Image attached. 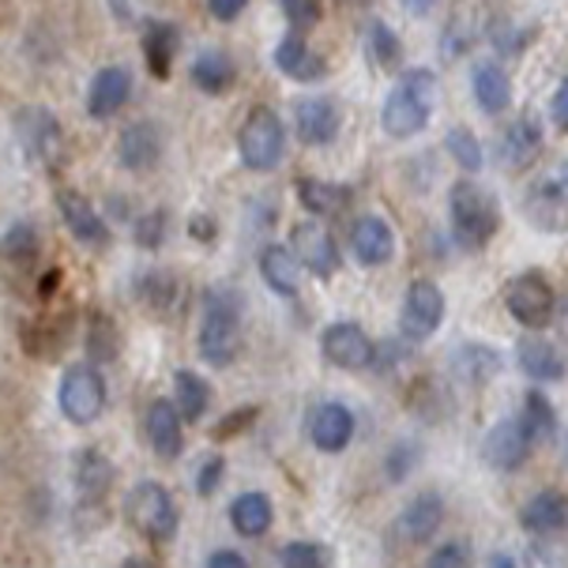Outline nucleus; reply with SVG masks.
Wrapping results in <instances>:
<instances>
[{
    "mask_svg": "<svg viewBox=\"0 0 568 568\" xmlns=\"http://www.w3.org/2000/svg\"><path fill=\"white\" fill-rule=\"evenodd\" d=\"M189 234L196 237L200 245H211V242H215V234H219V226H215V219H207V215H192L189 219Z\"/></svg>",
    "mask_w": 568,
    "mask_h": 568,
    "instance_id": "obj_52",
    "label": "nucleus"
},
{
    "mask_svg": "<svg viewBox=\"0 0 568 568\" xmlns=\"http://www.w3.org/2000/svg\"><path fill=\"white\" fill-rule=\"evenodd\" d=\"M550 118H554V124L561 132H568V75L561 80V87L554 91V102H550Z\"/></svg>",
    "mask_w": 568,
    "mask_h": 568,
    "instance_id": "obj_51",
    "label": "nucleus"
},
{
    "mask_svg": "<svg viewBox=\"0 0 568 568\" xmlns=\"http://www.w3.org/2000/svg\"><path fill=\"white\" fill-rule=\"evenodd\" d=\"M418 464V452H414V445H399V448H392V456H388V475L396 478H407V470Z\"/></svg>",
    "mask_w": 568,
    "mask_h": 568,
    "instance_id": "obj_48",
    "label": "nucleus"
},
{
    "mask_svg": "<svg viewBox=\"0 0 568 568\" xmlns=\"http://www.w3.org/2000/svg\"><path fill=\"white\" fill-rule=\"evenodd\" d=\"M248 8V0H207V12L219 19V23H234Z\"/></svg>",
    "mask_w": 568,
    "mask_h": 568,
    "instance_id": "obj_50",
    "label": "nucleus"
},
{
    "mask_svg": "<svg viewBox=\"0 0 568 568\" xmlns=\"http://www.w3.org/2000/svg\"><path fill=\"white\" fill-rule=\"evenodd\" d=\"M38 256H42V237L31 223H12L0 237V275H31L38 278Z\"/></svg>",
    "mask_w": 568,
    "mask_h": 568,
    "instance_id": "obj_19",
    "label": "nucleus"
},
{
    "mask_svg": "<svg viewBox=\"0 0 568 568\" xmlns=\"http://www.w3.org/2000/svg\"><path fill=\"white\" fill-rule=\"evenodd\" d=\"M196 346H200V358L215 365V369H226V365L237 362V354H242V302H237L234 291L207 294Z\"/></svg>",
    "mask_w": 568,
    "mask_h": 568,
    "instance_id": "obj_2",
    "label": "nucleus"
},
{
    "mask_svg": "<svg viewBox=\"0 0 568 568\" xmlns=\"http://www.w3.org/2000/svg\"><path fill=\"white\" fill-rule=\"evenodd\" d=\"M448 223H452L456 245L486 248L489 237H494L500 226L497 196L478 185V181H456L448 192Z\"/></svg>",
    "mask_w": 568,
    "mask_h": 568,
    "instance_id": "obj_1",
    "label": "nucleus"
},
{
    "mask_svg": "<svg viewBox=\"0 0 568 568\" xmlns=\"http://www.w3.org/2000/svg\"><path fill=\"white\" fill-rule=\"evenodd\" d=\"M162 159V132L155 121H132L118 136V162L129 173H143L159 166Z\"/></svg>",
    "mask_w": 568,
    "mask_h": 568,
    "instance_id": "obj_17",
    "label": "nucleus"
},
{
    "mask_svg": "<svg viewBox=\"0 0 568 568\" xmlns=\"http://www.w3.org/2000/svg\"><path fill=\"white\" fill-rule=\"evenodd\" d=\"M207 568H248V561L237 550H215L207 557Z\"/></svg>",
    "mask_w": 568,
    "mask_h": 568,
    "instance_id": "obj_54",
    "label": "nucleus"
},
{
    "mask_svg": "<svg viewBox=\"0 0 568 568\" xmlns=\"http://www.w3.org/2000/svg\"><path fill=\"white\" fill-rule=\"evenodd\" d=\"M440 524H445V500H440V494L426 489V494H418L399 513L396 531L407 538V542H429Z\"/></svg>",
    "mask_w": 568,
    "mask_h": 568,
    "instance_id": "obj_26",
    "label": "nucleus"
},
{
    "mask_svg": "<svg viewBox=\"0 0 568 568\" xmlns=\"http://www.w3.org/2000/svg\"><path fill=\"white\" fill-rule=\"evenodd\" d=\"M542 155V129H538V121L531 113H524L519 121H513L505 129V136H500V162H505V170H527L531 162Z\"/></svg>",
    "mask_w": 568,
    "mask_h": 568,
    "instance_id": "obj_25",
    "label": "nucleus"
},
{
    "mask_svg": "<svg viewBox=\"0 0 568 568\" xmlns=\"http://www.w3.org/2000/svg\"><path fill=\"white\" fill-rule=\"evenodd\" d=\"M475 102L483 113H505L508 105H513V80H508V72L500 69V64H478L475 69Z\"/></svg>",
    "mask_w": 568,
    "mask_h": 568,
    "instance_id": "obj_33",
    "label": "nucleus"
},
{
    "mask_svg": "<svg viewBox=\"0 0 568 568\" xmlns=\"http://www.w3.org/2000/svg\"><path fill=\"white\" fill-rule=\"evenodd\" d=\"M278 561H283V568H332L335 554H332V546H324V542H291V546H283Z\"/></svg>",
    "mask_w": 568,
    "mask_h": 568,
    "instance_id": "obj_42",
    "label": "nucleus"
},
{
    "mask_svg": "<svg viewBox=\"0 0 568 568\" xmlns=\"http://www.w3.org/2000/svg\"><path fill=\"white\" fill-rule=\"evenodd\" d=\"M297 200H302V207L313 211L316 219H327V215H339V211L351 207L354 192L346 185L321 181V178H297Z\"/></svg>",
    "mask_w": 568,
    "mask_h": 568,
    "instance_id": "obj_31",
    "label": "nucleus"
},
{
    "mask_svg": "<svg viewBox=\"0 0 568 568\" xmlns=\"http://www.w3.org/2000/svg\"><path fill=\"white\" fill-rule=\"evenodd\" d=\"M505 305H508V313H513L519 324L538 332V327H546L554 321V305H557L554 302V286L546 283L538 272H524V275H516L513 283H508Z\"/></svg>",
    "mask_w": 568,
    "mask_h": 568,
    "instance_id": "obj_10",
    "label": "nucleus"
},
{
    "mask_svg": "<svg viewBox=\"0 0 568 568\" xmlns=\"http://www.w3.org/2000/svg\"><path fill=\"white\" fill-rule=\"evenodd\" d=\"M519 519H524V527L535 535L568 531V494H561V489H546V494L527 500Z\"/></svg>",
    "mask_w": 568,
    "mask_h": 568,
    "instance_id": "obj_30",
    "label": "nucleus"
},
{
    "mask_svg": "<svg viewBox=\"0 0 568 568\" xmlns=\"http://www.w3.org/2000/svg\"><path fill=\"white\" fill-rule=\"evenodd\" d=\"M189 80L196 83V91L211 94V99H219V94H230L237 83V64L234 57H230L226 50H204L192 61L189 69Z\"/></svg>",
    "mask_w": 568,
    "mask_h": 568,
    "instance_id": "obj_29",
    "label": "nucleus"
},
{
    "mask_svg": "<svg viewBox=\"0 0 568 568\" xmlns=\"http://www.w3.org/2000/svg\"><path fill=\"white\" fill-rule=\"evenodd\" d=\"M105 396H110V392H105V377H102L99 365L75 362L61 377L57 407H61V414L72 422V426H91V422L105 410Z\"/></svg>",
    "mask_w": 568,
    "mask_h": 568,
    "instance_id": "obj_4",
    "label": "nucleus"
},
{
    "mask_svg": "<svg viewBox=\"0 0 568 568\" xmlns=\"http://www.w3.org/2000/svg\"><path fill=\"white\" fill-rule=\"evenodd\" d=\"M12 129H16L19 148L27 151L31 162L57 166V162L64 159V129L50 105H19Z\"/></svg>",
    "mask_w": 568,
    "mask_h": 568,
    "instance_id": "obj_6",
    "label": "nucleus"
},
{
    "mask_svg": "<svg viewBox=\"0 0 568 568\" xmlns=\"http://www.w3.org/2000/svg\"><path fill=\"white\" fill-rule=\"evenodd\" d=\"M140 50H143V64L155 80H170L173 75V61L181 53V27L173 19H155V23L143 27L140 38Z\"/></svg>",
    "mask_w": 568,
    "mask_h": 568,
    "instance_id": "obj_21",
    "label": "nucleus"
},
{
    "mask_svg": "<svg viewBox=\"0 0 568 568\" xmlns=\"http://www.w3.org/2000/svg\"><path fill=\"white\" fill-rule=\"evenodd\" d=\"M426 568H475V550H470V542H464V538H452V542L433 550Z\"/></svg>",
    "mask_w": 568,
    "mask_h": 568,
    "instance_id": "obj_45",
    "label": "nucleus"
},
{
    "mask_svg": "<svg viewBox=\"0 0 568 568\" xmlns=\"http://www.w3.org/2000/svg\"><path fill=\"white\" fill-rule=\"evenodd\" d=\"M260 275H264L267 291H275L278 297H297L302 291V264L286 245H264L260 248Z\"/></svg>",
    "mask_w": 568,
    "mask_h": 568,
    "instance_id": "obj_28",
    "label": "nucleus"
},
{
    "mask_svg": "<svg viewBox=\"0 0 568 568\" xmlns=\"http://www.w3.org/2000/svg\"><path fill=\"white\" fill-rule=\"evenodd\" d=\"M118 354H121L118 324H113L110 313L94 310L87 316V358H91V365H110V362H118Z\"/></svg>",
    "mask_w": 568,
    "mask_h": 568,
    "instance_id": "obj_36",
    "label": "nucleus"
},
{
    "mask_svg": "<svg viewBox=\"0 0 568 568\" xmlns=\"http://www.w3.org/2000/svg\"><path fill=\"white\" fill-rule=\"evenodd\" d=\"M531 448H535L531 433H527V426L519 422V414H516V418H505V422H497V426L489 429V437H486V445H483V456H486L489 467L516 470V467L527 464Z\"/></svg>",
    "mask_w": 568,
    "mask_h": 568,
    "instance_id": "obj_14",
    "label": "nucleus"
},
{
    "mask_svg": "<svg viewBox=\"0 0 568 568\" xmlns=\"http://www.w3.org/2000/svg\"><path fill=\"white\" fill-rule=\"evenodd\" d=\"M121 568H159V565H151L148 557H129V561H124Z\"/></svg>",
    "mask_w": 568,
    "mask_h": 568,
    "instance_id": "obj_58",
    "label": "nucleus"
},
{
    "mask_svg": "<svg viewBox=\"0 0 568 568\" xmlns=\"http://www.w3.org/2000/svg\"><path fill=\"white\" fill-rule=\"evenodd\" d=\"M69 343V321L64 316H50V321H38L31 332H27V351L42 354V358H53L61 346Z\"/></svg>",
    "mask_w": 568,
    "mask_h": 568,
    "instance_id": "obj_40",
    "label": "nucleus"
},
{
    "mask_svg": "<svg viewBox=\"0 0 568 568\" xmlns=\"http://www.w3.org/2000/svg\"><path fill=\"white\" fill-rule=\"evenodd\" d=\"M132 99V75L121 64H105L94 72L91 87H87V118L91 121H110L129 105Z\"/></svg>",
    "mask_w": 568,
    "mask_h": 568,
    "instance_id": "obj_13",
    "label": "nucleus"
},
{
    "mask_svg": "<svg viewBox=\"0 0 568 568\" xmlns=\"http://www.w3.org/2000/svg\"><path fill=\"white\" fill-rule=\"evenodd\" d=\"M310 437H313L316 448L327 452V456L343 452L354 440V414H351V407H343V403H321V407L313 410V418H310Z\"/></svg>",
    "mask_w": 568,
    "mask_h": 568,
    "instance_id": "obj_24",
    "label": "nucleus"
},
{
    "mask_svg": "<svg viewBox=\"0 0 568 568\" xmlns=\"http://www.w3.org/2000/svg\"><path fill=\"white\" fill-rule=\"evenodd\" d=\"M497 373H500V354L494 346L467 343L452 354V377L464 384H486V381H494Z\"/></svg>",
    "mask_w": 568,
    "mask_h": 568,
    "instance_id": "obj_32",
    "label": "nucleus"
},
{
    "mask_svg": "<svg viewBox=\"0 0 568 568\" xmlns=\"http://www.w3.org/2000/svg\"><path fill=\"white\" fill-rule=\"evenodd\" d=\"M136 294H140V302H143V310H148V313L166 316L173 305H178L181 286H178V278H173L170 272H143L140 283H136Z\"/></svg>",
    "mask_w": 568,
    "mask_h": 568,
    "instance_id": "obj_37",
    "label": "nucleus"
},
{
    "mask_svg": "<svg viewBox=\"0 0 568 568\" xmlns=\"http://www.w3.org/2000/svg\"><path fill=\"white\" fill-rule=\"evenodd\" d=\"M554 316H557V332H561V339L568 343V294H565V302L554 305Z\"/></svg>",
    "mask_w": 568,
    "mask_h": 568,
    "instance_id": "obj_55",
    "label": "nucleus"
},
{
    "mask_svg": "<svg viewBox=\"0 0 568 568\" xmlns=\"http://www.w3.org/2000/svg\"><path fill=\"white\" fill-rule=\"evenodd\" d=\"M61 278H64L61 267H50V272L38 278V283H34V297H38V302H53V294H57V286H61Z\"/></svg>",
    "mask_w": 568,
    "mask_h": 568,
    "instance_id": "obj_53",
    "label": "nucleus"
},
{
    "mask_svg": "<svg viewBox=\"0 0 568 568\" xmlns=\"http://www.w3.org/2000/svg\"><path fill=\"white\" fill-rule=\"evenodd\" d=\"M351 253L365 267H381L396 256V234L381 215H362L351 226Z\"/></svg>",
    "mask_w": 568,
    "mask_h": 568,
    "instance_id": "obj_18",
    "label": "nucleus"
},
{
    "mask_svg": "<svg viewBox=\"0 0 568 568\" xmlns=\"http://www.w3.org/2000/svg\"><path fill=\"white\" fill-rule=\"evenodd\" d=\"M237 155L248 170L267 173L286 155V129L272 105H253L245 124L237 129Z\"/></svg>",
    "mask_w": 568,
    "mask_h": 568,
    "instance_id": "obj_3",
    "label": "nucleus"
},
{
    "mask_svg": "<svg viewBox=\"0 0 568 568\" xmlns=\"http://www.w3.org/2000/svg\"><path fill=\"white\" fill-rule=\"evenodd\" d=\"M294 121H297V136L310 148H327L339 136V110H335L332 99H297L294 102Z\"/></svg>",
    "mask_w": 568,
    "mask_h": 568,
    "instance_id": "obj_22",
    "label": "nucleus"
},
{
    "mask_svg": "<svg viewBox=\"0 0 568 568\" xmlns=\"http://www.w3.org/2000/svg\"><path fill=\"white\" fill-rule=\"evenodd\" d=\"M403 87L418 94V99H426V102H429L433 87H437V75L426 72V69H410V72H403Z\"/></svg>",
    "mask_w": 568,
    "mask_h": 568,
    "instance_id": "obj_49",
    "label": "nucleus"
},
{
    "mask_svg": "<svg viewBox=\"0 0 568 568\" xmlns=\"http://www.w3.org/2000/svg\"><path fill=\"white\" fill-rule=\"evenodd\" d=\"M166 234H170V211L166 207H155V211H148V215L136 219L140 248H159L162 242H166Z\"/></svg>",
    "mask_w": 568,
    "mask_h": 568,
    "instance_id": "obj_44",
    "label": "nucleus"
},
{
    "mask_svg": "<svg viewBox=\"0 0 568 568\" xmlns=\"http://www.w3.org/2000/svg\"><path fill=\"white\" fill-rule=\"evenodd\" d=\"M516 358H519V369L527 373L531 381H561L565 377V354L546 339V335H524L516 346Z\"/></svg>",
    "mask_w": 568,
    "mask_h": 568,
    "instance_id": "obj_27",
    "label": "nucleus"
},
{
    "mask_svg": "<svg viewBox=\"0 0 568 568\" xmlns=\"http://www.w3.org/2000/svg\"><path fill=\"white\" fill-rule=\"evenodd\" d=\"M291 242H294L291 253L297 256V264H302L305 272H313L316 278H332L339 272V245H335L332 230L324 223L305 219V223H297L291 230Z\"/></svg>",
    "mask_w": 568,
    "mask_h": 568,
    "instance_id": "obj_11",
    "label": "nucleus"
},
{
    "mask_svg": "<svg viewBox=\"0 0 568 568\" xmlns=\"http://www.w3.org/2000/svg\"><path fill=\"white\" fill-rule=\"evenodd\" d=\"M365 50H369V57L377 61V69H384V72H396L403 64V42L384 19H373V23L365 27Z\"/></svg>",
    "mask_w": 568,
    "mask_h": 568,
    "instance_id": "obj_38",
    "label": "nucleus"
},
{
    "mask_svg": "<svg viewBox=\"0 0 568 568\" xmlns=\"http://www.w3.org/2000/svg\"><path fill=\"white\" fill-rule=\"evenodd\" d=\"M143 433H148V445L159 459H178L181 445H185V422H181L173 399H155L143 418Z\"/></svg>",
    "mask_w": 568,
    "mask_h": 568,
    "instance_id": "obj_20",
    "label": "nucleus"
},
{
    "mask_svg": "<svg viewBox=\"0 0 568 568\" xmlns=\"http://www.w3.org/2000/svg\"><path fill=\"white\" fill-rule=\"evenodd\" d=\"M433 4H437V0H403V8H407L410 16H429Z\"/></svg>",
    "mask_w": 568,
    "mask_h": 568,
    "instance_id": "obj_56",
    "label": "nucleus"
},
{
    "mask_svg": "<svg viewBox=\"0 0 568 568\" xmlns=\"http://www.w3.org/2000/svg\"><path fill=\"white\" fill-rule=\"evenodd\" d=\"M321 354H324V362L335 365V369H351V373L373 365V343L354 321L327 324L321 335Z\"/></svg>",
    "mask_w": 568,
    "mask_h": 568,
    "instance_id": "obj_12",
    "label": "nucleus"
},
{
    "mask_svg": "<svg viewBox=\"0 0 568 568\" xmlns=\"http://www.w3.org/2000/svg\"><path fill=\"white\" fill-rule=\"evenodd\" d=\"M113 489V464L102 456L99 448H83L75 456V497H80L83 513H102L105 497Z\"/></svg>",
    "mask_w": 568,
    "mask_h": 568,
    "instance_id": "obj_16",
    "label": "nucleus"
},
{
    "mask_svg": "<svg viewBox=\"0 0 568 568\" xmlns=\"http://www.w3.org/2000/svg\"><path fill=\"white\" fill-rule=\"evenodd\" d=\"M489 568H516V561L508 554H494L489 557Z\"/></svg>",
    "mask_w": 568,
    "mask_h": 568,
    "instance_id": "obj_57",
    "label": "nucleus"
},
{
    "mask_svg": "<svg viewBox=\"0 0 568 568\" xmlns=\"http://www.w3.org/2000/svg\"><path fill=\"white\" fill-rule=\"evenodd\" d=\"M381 124L384 132H388L392 140H410L418 136L422 129L429 124V102L418 99L414 91H407V87H396V91L384 99V110H381Z\"/></svg>",
    "mask_w": 568,
    "mask_h": 568,
    "instance_id": "obj_15",
    "label": "nucleus"
},
{
    "mask_svg": "<svg viewBox=\"0 0 568 568\" xmlns=\"http://www.w3.org/2000/svg\"><path fill=\"white\" fill-rule=\"evenodd\" d=\"M124 516L148 542H170L178 535V505H173L170 489L159 483H140L124 500Z\"/></svg>",
    "mask_w": 568,
    "mask_h": 568,
    "instance_id": "obj_5",
    "label": "nucleus"
},
{
    "mask_svg": "<svg viewBox=\"0 0 568 568\" xmlns=\"http://www.w3.org/2000/svg\"><path fill=\"white\" fill-rule=\"evenodd\" d=\"M260 418V407H242V410H230L223 422H219L215 429H211V437L215 440H230V437H237V433H245L253 422Z\"/></svg>",
    "mask_w": 568,
    "mask_h": 568,
    "instance_id": "obj_46",
    "label": "nucleus"
},
{
    "mask_svg": "<svg viewBox=\"0 0 568 568\" xmlns=\"http://www.w3.org/2000/svg\"><path fill=\"white\" fill-rule=\"evenodd\" d=\"M223 475H226V459L223 456H211L196 475V494L200 497H215V489L223 486Z\"/></svg>",
    "mask_w": 568,
    "mask_h": 568,
    "instance_id": "obj_47",
    "label": "nucleus"
},
{
    "mask_svg": "<svg viewBox=\"0 0 568 568\" xmlns=\"http://www.w3.org/2000/svg\"><path fill=\"white\" fill-rule=\"evenodd\" d=\"M519 422L527 426V433H531V440L538 445V440H546L550 433L557 429V414H554V403L542 396V392H527L524 399V410H519Z\"/></svg>",
    "mask_w": 568,
    "mask_h": 568,
    "instance_id": "obj_39",
    "label": "nucleus"
},
{
    "mask_svg": "<svg viewBox=\"0 0 568 568\" xmlns=\"http://www.w3.org/2000/svg\"><path fill=\"white\" fill-rule=\"evenodd\" d=\"M524 211L531 226L550 230V234H568V166H557L550 178L535 181L524 200Z\"/></svg>",
    "mask_w": 568,
    "mask_h": 568,
    "instance_id": "obj_8",
    "label": "nucleus"
},
{
    "mask_svg": "<svg viewBox=\"0 0 568 568\" xmlns=\"http://www.w3.org/2000/svg\"><path fill=\"white\" fill-rule=\"evenodd\" d=\"M283 4V16L291 23L294 34H310L316 23L324 19V4L321 0H278Z\"/></svg>",
    "mask_w": 568,
    "mask_h": 568,
    "instance_id": "obj_43",
    "label": "nucleus"
},
{
    "mask_svg": "<svg viewBox=\"0 0 568 568\" xmlns=\"http://www.w3.org/2000/svg\"><path fill=\"white\" fill-rule=\"evenodd\" d=\"M272 516H275V508L264 494H242V497H234V505H230V524H234V531L242 538L267 535Z\"/></svg>",
    "mask_w": 568,
    "mask_h": 568,
    "instance_id": "obj_35",
    "label": "nucleus"
},
{
    "mask_svg": "<svg viewBox=\"0 0 568 568\" xmlns=\"http://www.w3.org/2000/svg\"><path fill=\"white\" fill-rule=\"evenodd\" d=\"M445 324V294L433 278H414L403 297L399 335L407 343H426L437 327Z\"/></svg>",
    "mask_w": 568,
    "mask_h": 568,
    "instance_id": "obj_7",
    "label": "nucleus"
},
{
    "mask_svg": "<svg viewBox=\"0 0 568 568\" xmlns=\"http://www.w3.org/2000/svg\"><path fill=\"white\" fill-rule=\"evenodd\" d=\"M445 148H448V155L456 159V166H464L467 173H478V170H483L486 151H483V143H478L475 132L464 129V124H456V129H448Z\"/></svg>",
    "mask_w": 568,
    "mask_h": 568,
    "instance_id": "obj_41",
    "label": "nucleus"
},
{
    "mask_svg": "<svg viewBox=\"0 0 568 568\" xmlns=\"http://www.w3.org/2000/svg\"><path fill=\"white\" fill-rule=\"evenodd\" d=\"M57 211H61L69 234L80 242L83 248H94V253H105L113 242V230L102 219V211L75 189H57Z\"/></svg>",
    "mask_w": 568,
    "mask_h": 568,
    "instance_id": "obj_9",
    "label": "nucleus"
},
{
    "mask_svg": "<svg viewBox=\"0 0 568 568\" xmlns=\"http://www.w3.org/2000/svg\"><path fill=\"white\" fill-rule=\"evenodd\" d=\"M275 69L283 75H291L294 83H316L327 75V61L305 42V34L291 31L275 45Z\"/></svg>",
    "mask_w": 568,
    "mask_h": 568,
    "instance_id": "obj_23",
    "label": "nucleus"
},
{
    "mask_svg": "<svg viewBox=\"0 0 568 568\" xmlns=\"http://www.w3.org/2000/svg\"><path fill=\"white\" fill-rule=\"evenodd\" d=\"M173 407H178L181 422H200L211 407V384L192 369L173 373Z\"/></svg>",
    "mask_w": 568,
    "mask_h": 568,
    "instance_id": "obj_34",
    "label": "nucleus"
}]
</instances>
